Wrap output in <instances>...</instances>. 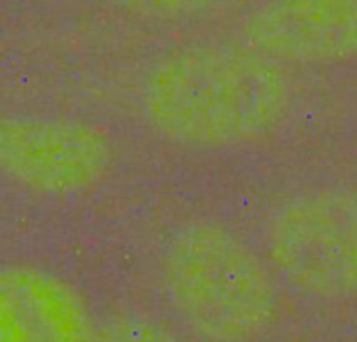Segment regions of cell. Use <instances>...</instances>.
Instances as JSON below:
<instances>
[{"mask_svg": "<svg viewBox=\"0 0 357 342\" xmlns=\"http://www.w3.org/2000/svg\"><path fill=\"white\" fill-rule=\"evenodd\" d=\"M94 342H184L180 334L149 313H119L98 326Z\"/></svg>", "mask_w": 357, "mask_h": 342, "instance_id": "obj_7", "label": "cell"}, {"mask_svg": "<svg viewBox=\"0 0 357 342\" xmlns=\"http://www.w3.org/2000/svg\"><path fill=\"white\" fill-rule=\"evenodd\" d=\"M161 288L174 316L207 342H253L278 311L270 261L230 228L190 219L161 253Z\"/></svg>", "mask_w": 357, "mask_h": 342, "instance_id": "obj_2", "label": "cell"}, {"mask_svg": "<svg viewBox=\"0 0 357 342\" xmlns=\"http://www.w3.org/2000/svg\"><path fill=\"white\" fill-rule=\"evenodd\" d=\"M243 46L278 63L357 61V0H268L243 23Z\"/></svg>", "mask_w": 357, "mask_h": 342, "instance_id": "obj_5", "label": "cell"}, {"mask_svg": "<svg viewBox=\"0 0 357 342\" xmlns=\"http://www.w3.org/2000/svg\"><path fill=\"white\" fill-rule=\"evenodd\" d=\"M138 100L146 125L163 140L232 150L270 138L284 123L293 88L282 65L247 46L195 44L159 56Z\"/></svg>", "mask_w": 357, "mask_h": 342, "instance_id": "obj_1", "label": "cell"}, {"mask_svg": "<svg viewBox=\"0 0 357 342\" xmlns=\"http://www.w3.org/2000/svg\"><path fill=\"white\" fill-rule=\"evenodd\" d=\"M266 259L287 286L320 303H357V190L316 188L274 209Z\"/></svg>", "mask_w": 357, "mask_h": 342, "instance_id": "obj_3", "label": "cell"}, {"mask_svg": "<svg viewBox=\"0 0 357 342\" xmlns=\"http://www.w3.org/2000/svg\"><path fill=\"white\" fill-rule=\"evenodd\" d=\"M98 326L84 297L29 263L0 274V342H94Z\"/></svg>", "mask_w": 357, "mask_h": 342, "instance_id": "obj_6", "label": "cell"}, {"mask_svg": "<svg viewBox=\"0 0 357 342\" xmlns=\"http://www.w3.org/2000/svg\"><path fill=\"white\" fill-rule=\"evenodd\" d=\"M130 13L159 21H186L220 13L238 0H115Z\"/></svg>", "mask_w": 357, "mask_h": 342, "instance_id": "obj_8", "label": "cell"}, {"mask_svg": "<svg viewBox=\"0 0 357 342\" xmlns=\"http://www.w3.org/2000/svg\"><path fill=\"white\" fill-rule=\"evenodd\" d=\"M113 144L98 125L48 115H13L0 125V165L21 190L73 199L96 190L113 171Z\"/></svg>", "mask_w": 357, "mask_h": 342, "instance_id": "obj_4", "label": "cell"}]
</instances>
